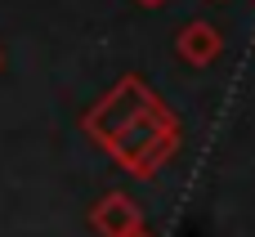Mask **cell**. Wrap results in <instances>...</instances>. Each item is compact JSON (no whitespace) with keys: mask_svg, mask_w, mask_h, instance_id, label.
<instances>
[{"mask_svg":"<svg viewBox=\"0 0 255 237\" xmlns=\"http://www.w3.org/2000/svg\"><path fill=\"white\" fill-rule=\"evenodd\" d=\"M179 54H184L188 63H211V58L220 54V36H215V27H206V22L188 27V31L179 36Z\"/></svg>","mask_w":255,"mask_h":237,"instance_id":"6da1fadb","label":"cell"},{"mask_svg":"<svg viewBox=\"0 0 255 237\" xmlns=\"http://www.w3.org/2000/svg\"><path fill=\"white\" fill-rule=\"evenodd\" d=\"M99 224H103V233L126 237L130 229H134V206H130L126 197H108V202L99 206Z\"/></svg>","mask_w":255,"mask_h":237,"instance_id":"7a4b0ae2","label":"cell"}]
</instances>
